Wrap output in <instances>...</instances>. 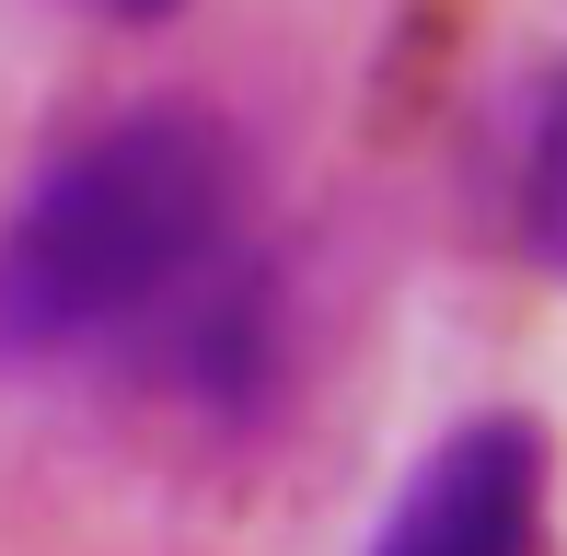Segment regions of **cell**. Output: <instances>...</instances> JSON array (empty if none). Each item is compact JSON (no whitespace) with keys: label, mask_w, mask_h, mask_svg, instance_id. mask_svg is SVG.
<instances>
[{"label":"cell","mask_w":567,"mask_h":556,"mask_svg":"<svg viewBox=\"0 0 567 556\" xmlns=\"http://www.w3.org/2000/svg\"><path fill=\"white\" fill-rule=\"evenodd\" d=\"M522 220H533V256L567 267V82L545 105V128H533V174H522Z\"/></svg>","instance_id":"3"},{"label":"cell","mask_w":567,"mask_h":556,"mask_svg":"<svg viewBox=\"0 0 567 556\" xmlns=\"http://www.w3.org/2000/svg\"><path fill=\"white\" fill-rule=\"evenodd\" d=\"M105 12H174V0H105Z\"/></svg>","instance_id":"4"},{"label":"cell","mask_w":567,"mask_h":556,"mask_svg":"<svg viewBox=\"0 0 567 556\" xmlns=\"http://www.w3.org/2000/svg\"><path fill=\"white\" fill-rule=\"evenodd\" d=\"M244 140L197 105H140L70 140L0 220V360L105 348L231 256Z\"/></svg>","instance_id":"1"},{"label":"cell","mask_w":567,"mask_h":556,"mask_svg":"<svg viewBox=\"0 0 567 556\" xmlns=\"http://www.w3.org/2000/svg\"><path fill=\"white\" fill-rule=\"evenodd\" d=\"M371 556H545V429L533 418H463L405 475Z\"/></svg>","instance_id":"2"}]
</instances>
